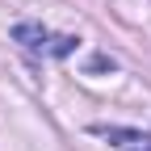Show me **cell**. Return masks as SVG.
Instances as JSON below:
<instances>
[{
	"mask_svg": "<svg viewBox=\"0 0 151 151\" xmlns=\"http://www.w3.org/2000/svg\"><path fill=\"white\" fill-rule=\"evenodd\" d=\"M13 42H21V46L34 50V55L67 59V55L80 46V38H71V34H55V29H46V25H34V21H21V25H13Z\"/></svg>",
	"mask_w": 151,
	"mask_h": 151,
	"instance_id": "cell-1",
	"label": "cell"
},
{
	"mask_svg": "<svg viewBox=\"0 0 151 151\" xmlns=\"http://www.w3.org/2000/svg\"><path fill=\"white\" fill-rule=\"evenodd\" d=\"M97 134L109 139L113 147L122 151H151V134H143V130H126V126H97Z\"/></svg>",
	"mask_w": 151,
	"mask_h": 151,
	"instance_id": "cell-2",
	"label": "cell"
}]
</instances>
